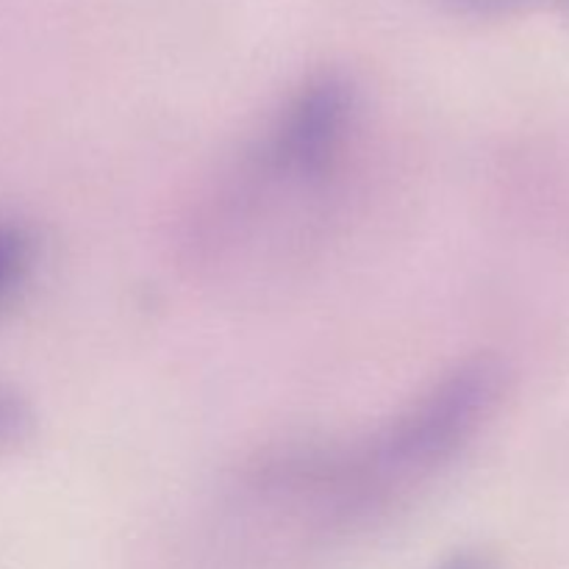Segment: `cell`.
Masks as SVG:
<instances>
[{"label":"cell","mask_w":569,"mask_h":569,"mask_svg":"<svg viewBox=\"0 0 569 569\" xmlns=\"http://www.w3.org/2000/svg\"><path fill=\"white\" fill-rule=\"evenodd\" d=\"M500 395V365L467 361L365 445L333 450L331 489L342 515L350 522L361 520L453 459L487 422Z\"/></svg>","instance_id":"1"},{"label":"cell","mask_w":569,"mask_h":569,"mask_svg":"<svg viewBox=\"0 0 569 569\" xmlns=\"http://www.w3.org/2000/svg\"><path fill=\"white\" fill-rule=\"evenodd\" d=\"M353 117V92L337 76H326L300 89L278 117L264 142L267 172L278 178H320L342 150Z\"/></svg>","instance_id":"2"},{"label":"cell","mask_w":569,"mask_h":569,"mask_svg":"<svg viewBox=\"0 0 569 569\" xmlns=\"http://www.w3.org/2000/svg\"><path fill=\"white\" fill-rule=\"evenodd\" d=\"M28 264V242L14 231H0V298L20 283Z\"/></svg>","instance_id":"3"},{"label":"cell","mask_w":569,"mask_h":569,"mask_svg":"<svg viewBox=\"0 0 569 569\" xmlns=\"http://www.w3.org/2000/svg\"><path fill=\"white\" fill-rule=\"evenodd\" d=\"M456 9L470 11V14H506V11L526 9L537 0H450Z\"/></svg>","instance_id":"4"},{"label":"cell","mask_w":569,"mask_h":569,"mask_svg":"<svg viewBox=\"0 0 569 569\" xmlns=\"http://www.w3.org/2000/svg\"><path fill=\"white\" fill-rule=\"evenodd\" d=\"M439 569H492V565H489L483 556L478 553H465V556H456V559L445 561L442 567Z\"/></svg>","instance_id":"5"}]
</instances>
